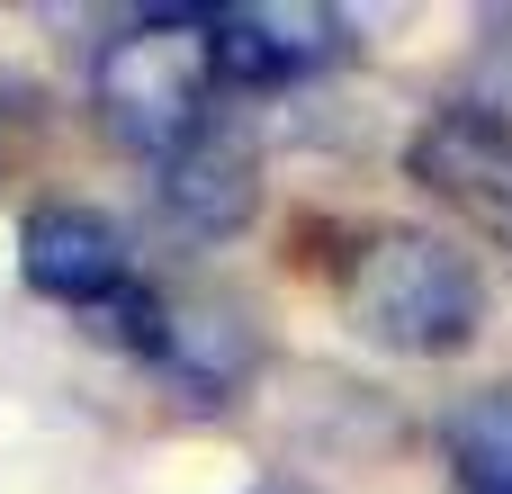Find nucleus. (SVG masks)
I'll return each instance as SVG.
<instances>
[{"instance_id": "f257e3e1", "label": "nucleus", "mask_w": 512, "mask_h": 494, "mask_svg": "<svg viewBox=\"0 0 512 494\" xmlns=\"http://www.w3.org/2000/svg\"><path fill=\"white\" fill-rule=\"evenodd\" d=\"M324 279H333L342 315L369 342L405 351V360H450L486 324L477 261L450 234H423V225H351V234H333Z\"/></svg>"}, {"instance_id": "f03ea898", "label": "nucleus", "mask_w": 512, "mask_h": 494, "mask_svg": "<svg viewBox=\"0 0 512 494\" xmlns=\"http://www.w3.org/2000/svg\"><path fill=\"white\" fill-rule=\"evenodd\" d=\"M90 99H99V126L126 153L171 162L207 126V99H216V27H207V9L126 18L90 63Z\"/></svg>"}, {"instance_id": "7ed1b4c3", "label": "nucleus", "mask_w": 512, "mask_h": 494, "mask_svg": "<svg viewBox=\"0 0 512 494\" xmlns=\"http://www.w3.org/2000/svg\"><path fill=\"white\" fill-rule=\"evenodd\" d=\"M405 171H414L450 216H468L486 243L512 252V126L495 108H477V99L432 108V117L414 126V144H405Z\"/></svg>"}, {"instance_id": "20e7f679", "label": "nucleus", "mask_w": 512, "mask_h": 494, "mask_svg": "<svg viewBox=\"0 0 512 494\" xmlns=\"http://www.w3.org/2000/svg\"><path fill=\"white\" fill-rule=\"evenodd\" d=\"M207 27H216V81L234 90H297L351 63V18L315 0H243V9H207Z\"/></svg>"}, {"instance_id": "39448f33", "label": "nucleus", "mask_w": 512, "mask_h": 494, "mask_svg": "<svg viewBox=\"0 0 512 494\" xmlns=\"http://www.w3.org/2000/svg\"><path fill=\"white\" fill-rule=\"evenodd\" d=\"M189 405H234L252 378H261V324L234 288H189V297H162L153 315V351H144Z\"/></svg>"}, {"instance_id": "423d86ee", "label": "nucleus", "mask_w": 512, "mask_h": 494, "mask_svg": "<svg viewBox=\"0 0 512 494\" xmlns=\"http://www.w3.org/2000/svg\"><path fill=\"white\" fill-rule=\"evenodd\" d=\"M18 279L54 306H81L99 315L117 288H135V261H126V234L99 216V207H72V198H45L27 225H18Z\"/></svg>"}, {"instance_id": "0eeeda50", "label": "nucleus", "mask_w": 512, "mask_h": 494, "mask_svg": "<svg viewBox=\"0 0 512 494\" xmlns=\"http://www.w3.org/2000/svg\"><path fill=\"white\" fill-rule=\"evenodd\" d=\"M162 216L198 243H225L261 216V153L234 135V126H198L171 162H162Z\"/></svg>"}, {"instance_id": "6e6552de", "label": "nucleus", "mask_w": 512, "mask_h": 494, "mask_svg": "<svg viewBox=\"0 0 512 494\" xmlns=\"http://www.w3.org/2000/svg\"><path fill=\"white\" fill-rule=\"evenodd\" d=\"M441 459L459 494H512V378L504 387H468L441 414Z\"/></svg>"}, {"instance_id": "1a4fd4ad", "label": "nucleus", "mask_w": 512, "mask_h": 494, "mask_svg": "<svg viewBox=\"0 0 512 494\" xmlns=\"http://www.w3.org/2000/svg\"><path fill=\"white\" fill-rule=\"evenodd\" d=\"M468 81H477V108H495V117L512 126V0H504V9H477Z\"/></svg>"}, {"instance_id": "9d476101", "label": "nucleus", "mask_w": 512, "mask_h": 494, "mask_svg": "<svg viewBox=\"0 0 512 494\" xmlns=\"http://www.w3.org/2000/svg\"><path fill=\"white\" fill-rule=\"evenodd\" d=\"M261 494H306V486H261Z\"/></svg>"}]
</instances>
